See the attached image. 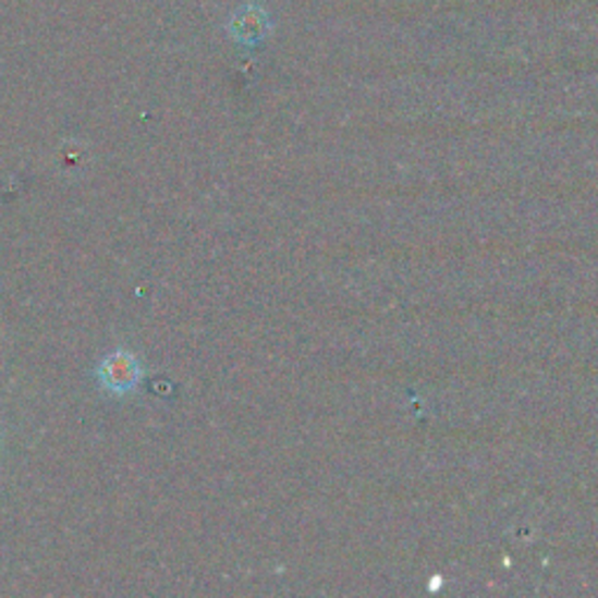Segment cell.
Returning a JSON list of instances; mask_svg holds the SVG:
<instances>
[{"mask_svg": "<svg viewBox=\"0 0 598 598\" xmlns=\"http://www.w3.org/2000/svg\"><path fill=\"white\" fill-rule=\"evenodd\" d=\"M101 379L103 383L115 393H126L138 383L141 379V365L129 353H115L101 365Z\"/></svg>", "mask_w": 598, "mask_h": 598, "instance_id": "obj_1", "label": "cell"}]
</instances>
